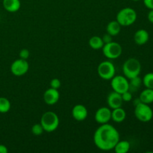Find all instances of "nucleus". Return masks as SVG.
Returning a JSON list of instances; mask_svg holds the SVG:
<instances>
[{"label":"nucleus","mask_w":153,"mask_h":153,"mask_svg":"<svg viewBox=\"0 0 153 153\" xmlns=\"http://www.w3.org/2000/svg\"><path fill=\"white\" fill-rule=\"evenodd\" d=\"M111 81V86L115 92L121 94L128 91V81L126 76H114Z\"/></svg>","instance_id":"8"},{"label":"nucleus","mask_w":153,"mask_h":153,"mask_svg":"<svg viewBox=\"0 0 153 153\" xmlns=\"http://www.w3.org/2000/svg\"><path fill=\"white\" fill-rule=\"evenodd\" d=\"M134 115L136 118L141 122H149L153 117L152 109L148 104L140 102L137 105L134 106Z\"/></svg>","instance_id":"5"},{"label":"nucleus","mask_w":153,"mask_h":153,"mask_svg":"<svg viewBox=\"0 0 153 153\" xmlns=\"http://www.w3.org/2000/svg\"><path fill=\"white\" fill-rule=\"evenodd\" d=\"M112 37H112L111 34H108L107 33V34H105V35L103 36L102 38V40H103V42H104V43L105 44V43H111V42L113 41V40H112Z\"/></svg>","instance_id":"28"},{"label":"nucleus","mask_w":153,"mask_h":153,"mask_svg":"<svg viewBox=\"0 0 153 153\" xmlns=\"http://www.w3.org/2000/svg\"><path fill=\"white\" fill-rule=\"evenodd\" d=\"M131 145L127 140H119L115 145L114 150L116 153H127L129 151Z\"/></svg>","instance_id":"19"},{"label":"nucleus","mask_w":153,"mask_h":153,"mask_svg":"<svg viewBox=\"0 0 153 153\" xmlns=\"http://www.w3.org/2000/svg\"><path fill=\"white\" fill-rule=\"evenodd\" d=\"M120 140V133L111 124H101L94 134V142L98 149L102 151L114 149Z\"/></svg>","instance_id":"1"},{"label":"nucleus","mask_w":153,"mask_h":153,"mask_svg":"<svg viewBox=\"0 0 153 153\" xmlns=\"http://www.w3.org/2000/svg\"><path fill=\"white\" fill-rule=\"evenodd\" d=\"M40 124L44 131L52 132L58 128L59 126V117L53 111H46L42 115Z\"/></svg>","instance_id":"2"},{"label":"nucleus","mask_w":153,"mask_h":153,"mask_svg":"<svg viewBox=\"0 0 153 153\" xmlns=\"http://www.w3.org/2000/svg\"><path fill=\"white\" fill-rule=\"evenodd\" d=\"M142 82L146 88L153 89V73H149L145 75Z\"/></svg>","instance_id":"23"},{"label":"nucleus","mask_w":153,"mask_h":153,"mask_svg":"<svg viewBox=\"0 0 153 153\" xmlns=\"http://www.w3.org/2000/svg\"><path fill=\"white\" fill-rule=\"evenodd\" d=\"M126 117V111L122 107L112 109L111 111V120L115 123H122L125 120Z\"/></svg>","instance_id":"16"},{"label":"nucleus","mask_w":153,"mask_h":153,"mask_svg":"<svg viewBox=\"0 0 153 153\" xmlns=\"http://www.w3.org/2000/svg\"><path fill=\"white\" fill-rule=\"evenodd\" d=\"M137 19V13L131 7H125L120 10L117 14L116 20L121 26H129L135 22Z\"/></svg>","instance_id":"4"},{"label":"nucleus","mask_w":153,"mask_h":153,"mask_svg":"<svg viewBox=\"0 0 153 153\" xmlns=\"http://www.w3.org/2000/svg\"><path fill=\"white\" fill-rule=\"evenodd\" d=\"M149 38V34L148 31L145 29H140L135 32L134 35V40L136 44L139 46L145 44L148 42Z\"/></svg>","instance_id":"14"},{"label":"nucleus","mask_w":153,"mask_h":153,"mask_svg":"<svg viewBox=\"0 0 153 153\" xmlns=\"http://www.w3.org/2000/svg\"><path fill=\"white\" fill-rule=\"evenodd\" d=\"M61 81H60V79L55 78V79H52V80L50 81V88L58 90L61 88Z\"/></svg>","instance_id":"25"},{"label":"nucleus","mask_w":153,"mask_h":153,"mask_svg":"<svg viewBox=\"0 0 153 153\" xmlns=\"http://www.w3.org/2000/svg\"><path fill=\"white\" fill-rule=\"evenodd\" d=\"M121 96H122L123 101V102H130L132 100V93L130 92L129 91H127L126 92L121 94Z\"/></svg>","instance_id":"26"},{"label":"nucleus","mask_w":153,"mask_h":153,"mask_svg":"<svg viewBox=\"0 0 153 153\" xmlns=\"http://www.w3.org/2000/svg\"><path fill=\"white\" fill-rule=\"evenodd\" d=\"M95 120L99 124L108 123L111 120V110L107 107H101L96 111Z\"/></svg>","instance_id":"10"},{"label":"nucleus","mask_w":153,"mask_h":153,"mask_svg":"<svg viewBox=\"0 0 153 153\" xmlns=\"http://www.w3.org/2000/svg\"><path fill=\"white\" fill-rule=\"evenodd\" d=\"M148 20L151 22V23H153V9L150 10V11L148 13Z\"/></svg>","instance_id":"31"},{"label":"nucleus","mask_w":153,"mask_h":153,"mask_svg":"<svg viewBox=\"0 0 153 153\" xmlns=\"http://www.w3.org/2000/svg\"><path fill=\"white\" fill-rule=\"evenodd\" d=\"M140 101L145 104H150V103L153 102V89H150V88H146L143 90L140 94Z\"/></svg>","instance_id":"18"},{"label":"nucleus","mask_w":153,"mask_h":153,"mask_svg":"<svg viewBox=\"0 0 153 153\" xmlns=\"http://www.w3.org/2000/svg\"><path fill=\"white\" fill-rule=\"evenodd\" d=\"M140 102H142L140 101V98H137V99H135V100H134V101H133V104H134V106L140 104Z\"/></svg>","instance_id":"32"},{"label":"nucleus","mask_w":153,"mask_h":153,"mask_svg":"<svg viewBox=\"0 0 153 153\" xmlns=\"http://www.w3.org/2000/svg\"><path fill=\"white\" fill-rule=\"evenodd\" d=\"M11 105L9 100L5 97H0V113L5 114L10 111Z\"/></svg>","instance_id":"22"},{"label":"nucleus","mask_w":153,"mask_h":153,"mask_svg":"<svg viewBox=\"0 0 153 153\" xmlns=\"http://www.w3.org/2000/svg\"><path fill=\"white\" fill-rule=\"evenodd\" d=\"M122 46L117 42L105 43L102 47L103 55L108 59H117L122 55Z\"/></svg>","instance_id":"7"},{"label":"nucleus","mask_w":153,"mask_h":153,"mask_svg":"<svg viewBox=\"0 0 153 153\" xmlns=\"http://www.w3.org/2000/svg\"><path fill=\"white\" fill-rule=\"evenodd\" d=\"M3 7L7 11L14 13L20 8V0H3Z\"/></svg>","instance_id":"15"},{"label":"nucleus","mask_w":153,"mask_h":153,"mask_svg":"<svg viewBox=\"0 0 153 153\" xmlns=\"http://www.w3.org/2000/svg\"><path fill=\"white\" fill-rule=\"evenodd\" d=\"M43 131H44V130H43V126L40 123L34 124L31 128V133L35 136L40 135V134H43Z\"/></svg>","instance_id":"24"},{"label":"nucleus","mask_w":153,"mask_h":153,"mask_svg":"<svg viewBox=\"0 0 153 153\" xmlns=\"http://www.w3.org/2000/svg\"><path fill=\"white\" fill-rule=\"evenodd\" d=\"M104 44L105 43L103 42L102 38L99 36H94V37H91V39L89 40L90 46L95 50L102 49Z\"/></svg>","instance_id":"21"},{"label":"nucleus","mask_w":153,"mask_h":153,"mask_svg":"<svg viewBox=\"0 0 153 153\" xmlns=\"http://www.w3.org/2000/svg\"><path fill=\"white\" fill-rule=\"evenodd\" d=\"M133 1H139V0H133Z\"/></svg>","instance_id":"33"},{"label":"nucleus","mask_w":153,"mask_h":153,"mask_svg":"<svg viewBox=\"0 0 153 153\" xmlns=\"http://www.w3.org/2000/svg\"><path fill=\"white\" fill-rule=\"evenodd\" d=\"M29 50L27 49H22L19 52V58H22V59L27 60L28 58V57H29Z\"/></svg>","instance_id":"27"},{"label":"nucleus","mask_w":153,"mask_h":153,"mask_svg":"<svg viewBox=\"0 0 153 153\" xmlns=\"http://www.w3.org/2000/svg\"><path fill=\"white\" fill-rule=\"evenodd\" d=\"M130 82H128V91L131 93L136 92L139 90V88L141 86L142 83V79H140L138 76L132 78V79H129Z\"/></svg>","instance_id":"20"},{"label":"nucleus","mask_w":153,"mask_h":153,"mask_svg":"<svg viewBox=\"0 0 153 153\" xmlns=\"http://www.w3.org/2000/svg\"><path fill=\"white\" fill-rule=\"evenodd\" d=\"M7 152H8V149L7 146L3 144H0V153H7Z\"/></svg>","instance_id":"30"},{"label":"nucleus","mask_w":153,"mask_h":153,"mask_svg":"<svg viewBox=\"0 0 153 153\" xmlns=\"http://www.w3.org/2000/svg\"><path fill=\"white\" fill-rule=\"evenodd\" d=\"M60 99V94L58 90L54 88H49L43 94V100L45 103L49 105L56 104Z\"/></svg>","instance_id":"11"},{"label":"nucleus","mask_w":153,"mask_h":153,"mask_svg":"<svg viewBox=\"0 0 153 153\" xmlns=\"http://www.w3.org/2000/svg\"><path fill=\"white\" fill-rule=\"evenodd\" d=\"M97 73L101 79L104 80H111L115 76L116 70L113 63L109 61H105L99 64Z\"/></svg>","instance_id":"6"},{"label":"nucleus","mask_w":153,"mask_h":153,"mask_svg":"<svg viewBox=\"0 0 153 153\" xmlns=\"http://www.w3.org/2000/svg\"><path fill=\"white\" fill-rule=\"evenodd\" d=\"M28 69H29V64L27 60L22 59V58L14 61L10 65V72L15 76H24L28 71Z\"/></svg>","instance_id":"9"},{"label":"nucleus","mask_w":153,"mask_h":153,"mask_svg":"<svg viewBox=\"0 0 153 153\" xmlns=\"http://www.w3.org/2000/svg\"><path fill=\"white\" fill-rule=\"evenodd\" d=\"M121 30V25L117 20L111 21L108 22L106 27V31L108 34H111L112 37L118 35L120 32Z\"/></svg>","instance_id":"17"},{"label":"nucleus","mask_w":153,"mask_h":153,"mask_svg":"<svg viewBox=\"0 0 153 153\" xmlns=\"http://www.w3.org/2000/svg\"><path fill=\"white\" fill-rule=\"evenodd\" d=\"M143 2L147 8L150 9V10L153 9V0H143Z\"/></svg>","instance_id":"29"},{"label":"nucleus","mask_w":153,"mask_h":153,"mask_svg":"<svg viewBox=\"0 0 153 153\" xmlns=\"http://www.w3.org/2000/svg\"><path fill=\"white\" fill-rule=\"evenodd\" d=\"M141 71L140 61L134 58H130L125 61L123 66V72L127 79H130L138 76Z\"/></svg>","instance_id":"3"},{"label":"nucleus","mask_w":153,"mask_h":153,"mask_svg":"<svg viewBox=\"0 0 153 153\" xmlns=\"http://www.w3.org/2000/svg\"><path fill=\"white\" fill-rule=\"evenodd\" d=\"M88 111L85 105L82 104L76 105L72 110V116L77 121H84L87 119Z\"/></svg>","instance_id":"12"},{"label":"nucleus","mask_w":153,"mask_h":153,"mask_svg":"<svg viewBox=\"0 0 153 153\" xmlns=\"http://www.w3.org/2000/svg\"><path fill=\"white\" fill-rule=\"evenodd\" d=\"M107 103L109 108L111 109L122 107V105L123 103L122 96L120 94L115 91L111 92L107 97Z\"/></svg>","instance_id":"13"}]
</instances>
